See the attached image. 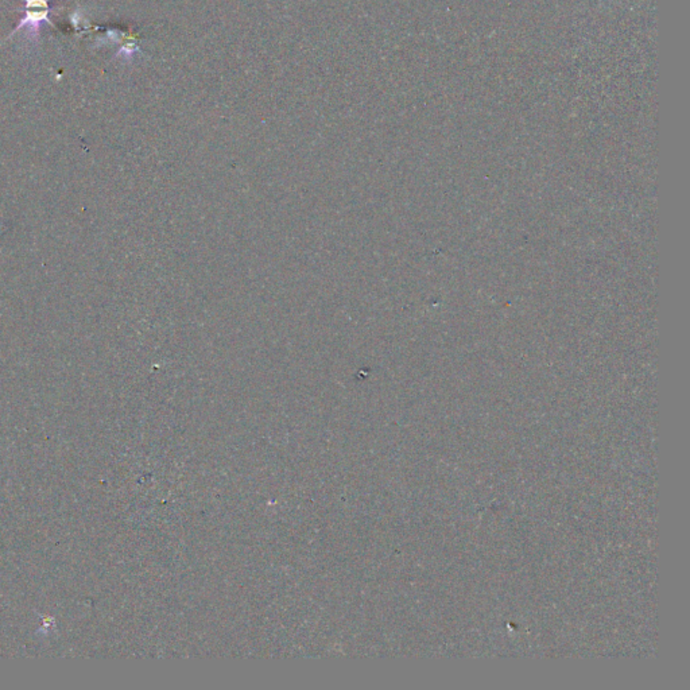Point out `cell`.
Listing matches in <instances>:
<instances>
[{
    "instance_id": "6da1fadb",
    "label": "cell",
    "mask_w": 690,
    "mask_h": 690,
    "mask_svg": "<svg viewBox=\"0 0 690 690\" xmlns=\"http://www.w3.org/2000/svg\"><path fill=\"white\" fill-rule=\"evenodd\" d=\"M50 11L52 8L49 7V0H24V15L8 38L14 37L22 29H27L31 37H38L40 27L43 23H49L56 27L54 23L49 20Z\"/></svg>"
}]
</instances>
